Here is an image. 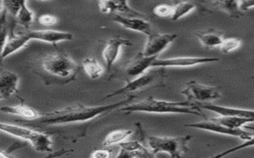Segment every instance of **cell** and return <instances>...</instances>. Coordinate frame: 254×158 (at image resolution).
I'll use <instances>...</instances> for the list:
<instances>
[{
	"instance_id": "1",
	"label": "cell",
	"mask_w": 254,
	"mask_h": 158,
	"mask_svg": "<svg viewBox=\"0 0 254 158\" xmlns=\"http://www.w3.org/2000/svg\"><path fill=\"white\" fill-rule=\"evenodd\" d=\"M136 98L134 95H129L123 100L111 104L103 106H86L74 104L63 107L59 110L42 114L38 121V124L43 126H61V125L74 124L93 120L97 117L105 115L107 113L122 108L131 103Z\"/></svg>"
},
{
	"instance_id": "2",
	"label": "cell",
	"mask_w": 254,
	"mask_h": 158,
	"mask_svg": "<svg viewBox=\"0 0 254 158\" xmlns=\"http://www.w3.org/2000/svg\"><path fill=\"white\" fill-rule=\"evenodd\" d=\"M79 66L72 58L64 53L48 54L38 62V69L34 71L46 85L66 84L76 78Z\"/></svg>"
},
{
	"instance_id": "3",
	"label": "cell",
	"mask_w": 254,
	"mask_h": 158,
	"mask_svg": "<svg viewBox=\"0 0 254 158\" xmlns=\"http://www.w3.org/2000/svg\"><path fill=\"white\" fill-rule=\"evenodd\" d=\"M16 26L17 23L14 19H10L8 22L9 34L6 42L2 46V60L21 50L30 41H41L55 46L58 42H69L73 39V34L71 33L53 30H34L25 28L23 31L15 34L14 28Z\"/></svg>"
},
{
	"instance_id": "4",
	"label": "cell",
	"mask_w": 254,
	"mask_h": 158,
	"mask_svg": "<svg viewBox=\"0 0 254 158\" xmlns=\"http://www.w3.org/2000/svg\"><path fill=\"white\" fill-rule=\"evenodd\" d=\"M200 108L193 102H169L159 100L153 96H149L138 103L127 105L120 108V111L126 113L143 112L151 114H187L203 117Z\"/></svg>"
},
{
	"instance_id": "5",
	"label": "cell",
	"mask_w": 254,
	"mask_h": 158,
	"mask_svg": "<svg viewBox=\"0 0 254 158\" xmlns=\"http://www.w3.org/2000/svg\"><path fill=\"white\" fill-rule=\"evenodd\" d=\"M0 130L7 135L27 141L37 152L52 153L53 151V141L49 134L39 132L33 129L21 127L18 125L5 123H1Z\"/></svg>"
},
{
	"instance_id": "6",
	"label": "cell",
	"mask_w": 254,
	"mask_h": 158,
	"mask_svg": "<svg viewBox=\"0 0 254 158\" xmlns=\"http://www.w3.org/2000/svg\"><path fill=\"white\" fill-rule=\"evenodd\" d=\"M192 137H159L149 135L145 137L149 151L154 156L159 153L168 154L171 158H180L189 151V143Z\"/></svg>"
},
{
	"instance_id": "7",
	"label": "cell",
	"mask_w": 254,
	"mask_h": 158,
	"mask_svg": "<svg viewBox=\"0 0 254 158\" xmlns=\"http://www.w3.org/2000/svg\"><path fill=\"white\" fill-rule=\"evenodd\" d=\"M165 74L164 68H158L157 70L145 73L140 77L127 81V83L123 87L106 95L103 100H106L116 95H123V94H129V93L144 91L149 87L156 86L162 82L163 79L165 78Z\"/></svg>"
},
{
	"instance_id": "8",
	"label": "cell",
	"mask_w": 254,
	"mask_h": 158,
	"mask_svg": "<svg viewBox=\"0 0 254 158\" xmlns=\"http://www.w3.org/2000/svg\"><path fill=\"white\" fill-rule=\"evenodd\" d=\"M181 94L185 95L186 100L193 103H210L222 97L218 87L202 84L195 80L188 82Z\"/></svg>"
},
{
	"instance_id": "9",
	"label": "cell",
	"mask_w": 254,
	"mask_h": 158,
	"mask_svg": "<svg viewBox=\"0 0 254 158\" xmlns=\"http://www.w3.org/2000/svg\"><path fill=\"white\" fill-rule=\"evenodd\" d=\"M184 127H192V128L198 129L202 131H208V132L215 133L219 135H227V136L238 138L242 140L247 141L251 139L254 135V132L246 131L243 129H232L225 127L219 123H214L213 121H206L201 123H189L184 125Z\"/></svg>"
},
{
	"instance_id": "10",
	"label": "cell",
	"mask_w": 254,
	"mask_h": 158,
	"mask_svg": "<svg viewBox=\"0 0 254 158\" xmlns=\"http://www.w3.org/2000/svg\"><path fill=\"white\" fill-rule=\"evenodd\" d=\"M219 58H200V57H180V58L159 59L156 58L152 68H188L219 62Z\"/></svg>"
},
{
	"instance_id": "11",
	"label": "cell",
	"mask_w": 254,
	"mask_h": 158,
	"mask_svg": "<svg viewBox=\"0 0 254 158\" xmlns=\"http://www.w3.org/2000/svg\"><path fill=\"white\" fill-rule=\"evenodd\" d=\"M177 34H160L154 32L149 36H147L145 48L141 52L145 57H158L171 43L177 39Z\"/></svg>"
},
{
	"instance_id": "12",
	"label": "cell",
	"mask_w": 254,
	"mask_h": 158,
	"mask_svg": "<svg viewBox=\"0 0 254 158\" xmlns=\"http://www.w3.org/2000/svg\"><path fill=\"white\" fill-rule=\"evenodd\" d=\"M99 6L103 14L145 18L142 13L133 10L129 6L128 0H102L99 2Z\"/></svg>"
},
{
	"instance_id": "13",
	"label": "cell",
	"mask_w": 254,
	"mask_h": 158,
	"mask_svg": "<svg viewBox=\"0 0 254 158\" xmlns=\"http://www.w3.org/2000/svg\"><path fill=\"white\" fill-rule=\"evenodd\" d=\"M112 20L127 30L139 32L146 36L154 33L152 24L145 18L141 17H125L119 14H113Z\"/></svg>"
},
{
	"instance_id": "14",
	"label": "cell",
	"mask_w": 254,
	"mask_h": 158,
	"mask_svg": "<svg viewBox=\"0 0 254 158\" xmlns=\"http://www.w3.org/2000/svg\"><path fill=\"white\" fill-rule=\"evenodd\" d=\"M156 58L157 57H145L141 52L133 57L124 69V74L129 79L127 81L140 77L146 73L147 70L153 69L152 64Z\"/></svg>"
},
{
	"instance_id": "15",
	"label": "cell",
	"mask_w": 254,
	"mask_h": 158,
	"mask_svg": "<svg viewBox=\"0 0 254 158\" xmlns=\"http://www.w3.org/2000/svg\"><path fill=\"white\" fill-rule=\"evenodd\" d=\"M130 41L123 38H112L105 42V47L103 49V58L105 63L106 69L110 71L115 62L119 58L120 50L123 46H131Z\"/></svg>"
},
{
	"instance_id": "16",
	"label": "cell",
	"mask_w": 254,
	"mask_h": 158,
	"mask_svg": "<svg viewBox=\"0 0 254 158\" xmlns=\"http://www.w3.org/2000/svg\"><path fill=\"white\" fill-rule=\"evenodd\" d=\"M200 109H204L218 115L226 116H238L247 119H254V110L250 109L237 108V107H225L221 105L211 103H194Z\"/></svg>"
},
{
	"instance_id": "17",
	"label": "cell",
	"mask_w": 254,
	"mask_h": 158,
	"mask_svg": "<svg viewBox=\"0 0 254 158\" xmlns=\"http://www.w3.org/2000/svg\"><path fill=\"white\" fill-rule=\"evenodd\" d=\"M19 77L14 72L5 70L0 75V99H9L18 91Z\"/></svg>"
},
{
	"instance_id": "18",
	"label": "cell",
	"mask_w": 254,
	"mask_h": 158,
	"mask_svg": "<svg viewBox=\"0 0 254 158\" xmlns=\"http://www.w3.org/2000/svg\"><path fill=\"white\" fill-rule=\"evenodd\" d=\"M120 151L117 158H153L154 155L145 147H143L138 141L123 142L119 144Z\"/></svg>"
},
{
	"instance_id": "19",
	"label": "cell",
	"mask_w": 254,
	"mask_h": 158,
	"mask_svg": "<svg viewBox=\"0 0 254 158\" xmlns=\"http://www.w3.org/2000/svg\"><path fill=\"white\" fill-rule=\"evenodd\" d=\"M1 112L9 115H18L27 121H34L39 119L41 114L32 107H28L23 103L17 106H3L1 107Z\"/></svg>"
},
{
	"instance_id": "20",
	"label": "cell",
	"mask_w": 254,
	"mask_h": 158,
	"mask_svg": "<svg viewBox=\"0 0 254 158\" xmlns=\"http://www.w3.org/2000/svg\"><path fill=\"white\" fill-rule=\"evenodd\" d=\"M195 37L203 47L216 48L220 46L224 40V33L215 30L197 32Z\"/></svg>"
},
{
	"instance_id": "21",
	"label": "cell",
	"mask_w": 254,
	"mask_h": 158,
	"mask_svg": "<svg viewBox=\"0 0 254 158\" xmlns=\"http://www.w3.org/2000/svg\"><path fill=\"white\" fill-rule=\"evenodd\" d=\"M210 120L232 129H242V127H246L248 123H254V119H253L238 116H226V115H219L216 118H211Z\"/></svg>"
},
{
	"instance_id": "22",
	"label": "cell",
	"mask_w": 254,
	"mask_h": 158,
	"mask_svg": "<svg viewBox=\"0 0 254 158\" xmlns=\"http://www.w3.org/2000/svg\"><path fill=\"white\" fill-rule=\"evenodd\" d=\"M214 6L233 18H238L241 14V0H213Z\"/></svg>"
},
{
	"instance_id": "23",
	"label": "cell",
	"mask_w": 254,
	"mask_h": 158,
	"mask_svg": "<svg viewBox=\"0 0 254 158\" xmlns=\"http://www.w3.org/2000/svg\"><path fill=\"white\" fill-rule=\"evenodd\" d=\"M132 134L133 131L130 130H116L111 131L106 136L102 145L103 147H108L113 145L120 144L123 142H125L126 139H128Z\"/></svg>"
},
{
	"instance_id": "24",
	"label": "cell",
	"mask_w": 254,
	"mask_h": 158,
	"mask_svg": "<svg viewBox=\"0 0 254 158\" xmlns=\"http://www.w3.org/2000/svg\"><path fill=\"white\" fill-rule=\"evenodd\" d=\"M82 66L88 78L92 79H98L103 73V66L95 58H85L82 62Z\"/></svg>"
},
{
	"instance_id": "25",
	"label": "cell",
	"mask_w": 254,
	"mask_h": 158,
	"mask_svg": "<svg viewBox=\"0 0 254 158\" xmlns=\"http://www.w3.org/2000/svg\"><path fill=\"white\" fill-rule=\"evenodd\" d=\"M14 20L17 25H20L25 28H29L31 25L34 21V13L27 7L26 2L22 4V7L20 8L19 11Z\"/></svg>"
},
{
	"instance_id": "26",
	"label": "cell",
	"mask_w": 254,
	"mask_h": 158,
	"mask_svg": "<svg viewBox=\"0 0 254 158\" xmlns=\"http://www.w3.org/2000/svg\"><path fill=\"white\" fill-rule=\"evenodd\" d=\"M194 9H195V6L191 2H188V1L180 2L177 5L173 6V15L171 17V19L173 21H177L193 11Z\"/></svg>"
},
{
	"instance_id": "27",
	"label": "cell",
	"mask_w": 254,
	"mask_h": 158,
	"mask_svg": "<svg viewBox=\"0 0 254 158\" xmlns=\"http://www.w3.org/2000/svg\"><path fill=\"white\" fill-rule=\"evenodd\" d=\"M25 2L26 0H1V6L6 10L7 14H10V18L14 19Z\"/></svg>"
},
{
	"instance_id": "28",
	"label": "cell",
	"mask_w": 254,
	"mask_h": 158,
	"mask_svg": "<svg viewBox=\"0 0 254 158\" xmlns=\"http://www.w3.org/2000/svg\"><path fill=\"white\" fill-rule=\"evenodd\" d=\"M242 40L239 38H230L226 39L224 38L223 42L218 48L222 54H228L239 49L242 46Z\"/></svg>"
},
{
	"instance_id": "29",
	"label": "cell",
	"mask_w": 254,
	"mask_h": 158,
	"mask_svg": "<svg viewBox=\"0 0 254 158\" xmlns=\"http://www.w3.org/2000/svg\"><path fill=\"white\" fill-rule=\"evenodd\" d=\"M245 127L254 131V127H246V126ZM254 147V135L251 139H249V140L245 141L244 143H242V144L239 145V146H237V147H233V148L229 149L227 151H223V152L221 153L219 155H216L214 158H223V157L230 155V154H232V153L236 152V151H241V150H243V149L248 148V147Z\"/></svg>"
},
{
	"instance_id": "30",
	"label": "cell",
	"mask_w": 254,
	"mask_h": 158,
	"mask_svg": "<svg viewBox=\"0 0 254 158\" xmlns=\"http://www.w3.org/2000/svg\"><path fill=\"white\" fill-rule=\"evenodd\" d=\"M153 14L160 18L172 17L173 13V6L169 4H159L153 8Z\"/></svg>"
},
{
	"instance_id": "31",
	"label": "cell",
	"mask_w": 254,
	"mask_h": 158,
	"mask_svg": "<svg viewBox=\"0 0 254 158\" xmlns=\"http://www.w3.org/2000/svg\"><path fill=\"white\" fill-rule=\"evenodd\" d=\"M38 22L42 26H54L58 22V18L54 14H44L38 18Z\"/></svg>"
},
{
	"instance_id": "32",
	"label": "cell",
	"mask_w": 254,
	"mask_h": 158,
	"mask_svg": "<svg viewBox=\"0 0 254 158\" xmlns=\"http://www.w3.org/2000/svg\"><path fill=\"white\" fill-rule=\"evenodd\" d=\"M111 152L107 150H98L94 151L91 155V158H107L111 157Z\"/></svg>"
},
{
	"instance_id": "33",
	"label": "cell",
	"mask_w": 254,
	"mask_h": 158,
	"mask_svg": "<svg viewBox=\"0 0 254 158\" xmlns=\"http://www.w3.org/2000/svg\"><path fill=\"white\" fill-rule=\"evenodd\" d=\"M241 10L246 11L254 8V0H241Z\"/></svg>"
},
{
	"instance_id": "34",
	"label": "cell",
	"mask_w": 254,
	"mask_h": 158,
	"mask_svg": "<svg viewBox=\"0 0 254 158\" xmlns=\"http://www.w3.org/2000/svg\"><path fill=\"white\" fill-rule=\"evenodd\" d=\"M37 1H40V2H44V1H48V0H37Z\"/></svg>"
},
{
	"instance_id": "35",
	"label": "cell",
	"mask_w": 254,
	"mask_h": 158,
	"mask_svg": "<svg viewBox=\"0 0 254 158\" xmlns=\"http://www.w3.org/2000/svg\"><path fill=\"white\" fill-rule=\"evenodd\" d=\"M178 1H181V2H182V1H187V0H178Z\"/></svg>"
},
{
	"instance_id": "36",
	"label": "cell",
	"mask_w": 254,
	"mask_h": 158,
	"mask_svg": "<svg viewBox=\"0 0 254 158\" xmlns=\"http://www.w3.org/2000/svg\"><path fill=\"white\" fill-rule=\"evenodd\" d=\"M251 79H254V76H253L252 78H251Z\"/></svg>"
}]
</instances>
